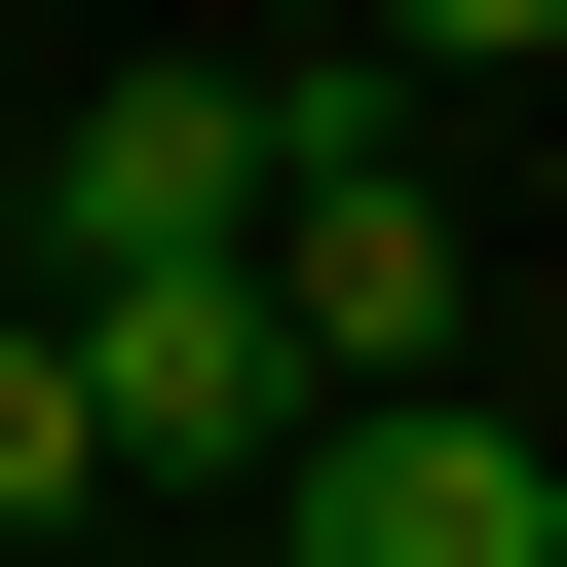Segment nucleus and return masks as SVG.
<instances>
[{"instance_id":"nucleus-4","label":"nucleus","mask_w":567,"mask_h":567,"mask_svg":"<svg viewBox=\"0 0 567 567\" xmlns=\"http://www.w3.org/2000/svg\"><path fill=\"white\" fill-rule=\"evenodd\" d=\"M76 492H114V454H76V341L0 303V529H76Z\"/></svg>"},{"instance_id":"nucleus-3","label":"nucleus","mask_w":567,"mask_h":567,"mask_svg":"<svg viewBox=\"0 0 567 567\" xmlns=\"http://www.w3.org/2000/svg\"><path fill=\"white\" fill-rule=\"evenodd\" d=\"M76 265H265V76H76V152H39V303Z\"/></svg>"},{"instance_id":"nucleus-7","label":"nucleus","mask_w":567,"mask_h":567,"mask_svg":"<svg viewBox=\"0 0 567 567\" xmlns=\"http://www.w3.org/2000/svg\"><path fill=\"white\" fill-rule=\"evenodd\" d=\"M529 567H567V529H529Z\"/></svg>"},{"instance_id":"nucleus-6","label":"nucleus","mask_w":567,"mask_h":567,"mask_svg":"<svg viewBox=\"0 0 567 567\" xmlns=\"http://www.w3.org/2000/svg\"><path fill=\"white\" fill-rule=\"evenodd\" d=\"M0 303H39V152H0Z\"/></svg>"},{"instance_id":"nucleus-5","label":"nucleus","mask_w":567,"mask_h":567,"mask_svg":"<svg viewBox=\"0 0 567 567\" xmlns=\"http://www.w3.org/2000/svg\"><path fill=\"white\" fill-rule=\"evenodd\" d=\"M529 39H567V0H379V76H529Z\"/></svg>"},{"instance_id":"nucleus-1","label":"nucleus","mask_w":567,"mask_h":567,"mask_svg":"<svg viewBox=\"0 0 567 567\" xmlns=\"http://www.w3.org/2000/svg\"><path fill=\"white\" fill-rule=\"evenodd\" d=\"M39 341H76V454H189V492H227V454H303V341H265V265H76Z\"/></svg>"},{"instance_id":"nucleus-2","label":"nucleus","mask_w":567,"mask_h":567,"mask_svg":"<svg viewBox=\"0 0 567 567\" xmlns=\"http://www.w3.org/2000/svg\"><path fill=\"white\" fill-rule=\"evenodd\" d=\"M567 529V454H492L454 379L416 416H303V454H265V567H529Z\"/></svg>"}]
</instances>
